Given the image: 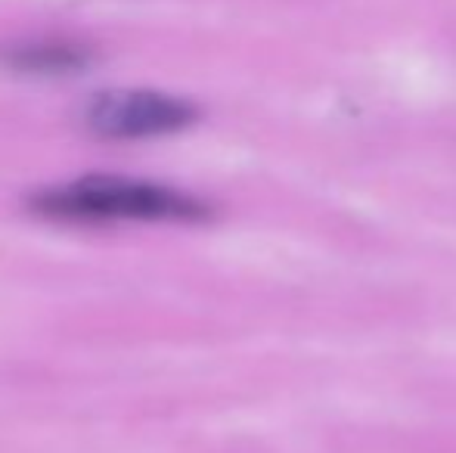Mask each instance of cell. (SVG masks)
<instances>
[{
    "instance_id": "6da1fadb",
    "label": "cell",
    "mask_w": 456,
    "mask_h": 453,
    "mask_svg": "<svg viewBox=\"0 0 456 453\" xmlns=\"http://www.w3.org/2000/svg\"><path fill=\"white\" fill-rule=\"evenodd\" d=\"M35 208L72 221H199L208 212L181 190L127 177H81L41 193Z\"/></svg>"
},
{
    "instance_id": "3957f363",
    "label": "cell",
    "mask_w": 456,
    "mask_h": 453,
    "mask_svg": "<svg viewBox=\"0 0 456 453\" xmlns=\"http://www.w3.org/2000/svg\"><path fill=\"white\" fill-rule=\"evenodd\" d=\"M12 69H22V72L35 75H62L75 72V69H85L91 62V53L85 47H75V44H25V47L10 50L6 56Z\"/></svg>"
},
{
    "instance_id": "7a4b0ae2",
    "label": "cell",
    "mask_w": 456,
    "mask_h": 453,
    "mask_svg": "<svg viewBox=\"0 0 456 453\" xmlns=\"http://www.w3.org/2000/svg\"><path fill=\"white\" fill-rule=\"evenodd\" d=\"M196 121V106L156 91H112L87 103L85 125L100 137L140 140L183 131Z\"/></svg>"
}]
</instances>
